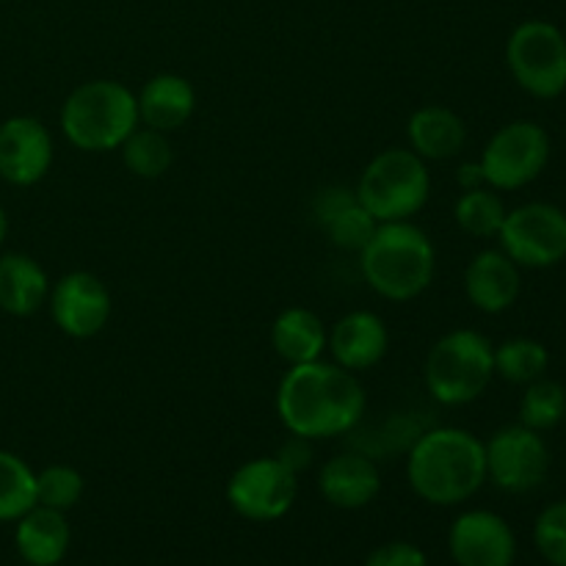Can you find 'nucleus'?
<instances>
[{"label":"nucleus","instance_id":"412c9836","mask_svg":"<svg viewBox=\"0 0 566 566\" xmlns=\"http://www.w3.org/2000/svg\"><path fill=\"white\" fill-rule=\"evenodd\" d=\"M72 531L64 512L48 506H33L17 520L14 545L28 566H59L70 551Z\"/></svg>","mask_w":566,"mask_h":566},{"label":"nucleus","instance_id":"f704fd0d","mask_svg":"<svg viewBox=\"0 0 566 566\" xmlns=\"http://www.w3.org/2000/svg\"><path fill=\"white\" fill-rule=\"evenodd\" d=\"M564 423H566V415H564Z\"/></svg>","mask_w":566,"mask_h":566},{"label":"nucleus","instance_id":"20e7f679","mask_svg":"<svg viewBox=\"0 0 566 566\" xmlns=\"http://www.w3.org/2000/svg\"><path fill=\"white\" fill-rule=\"evenodd\" d=\"M59 122L66 142L83 153L119 149L142 125L136 92L111 77H97L72 88L61 105Z\"/></svg>","mask_w":566,"mask_h":566},{"label":"nucleus","instance_id":"a211bd4d","mask_svg":"<svg viewBox=\"0 0 566 566\" xmlns=\"http://www.w3.org/2000/svg\"><path fill=\"white\" fill-rule=\"evenodd\" d=\"M313 216L337 249L363 252L365 243L374 238L379 221L359 205L357 193L348 186H326L315 193Z\"/></svg>","mask_w":566,"mask_h":566},{"label":"nucleus","instance_id":"9d476101","mask_svg":"<svg viewBox=\"0 0 566 566\" xmlns=\"http://www.w3.org/2000/svg\"><path fill=\"white\" fill-rule=\"evenodd\" d=\"M298 497V475L276 457L243 462L227 481V503L249 523H274L293 509Z\"/></svg>","mask_w":566,"mask_h":566},{"label":"nucleus","instance_id":"7c9ffc66","mask_svg":"<svg viewBox=\"0 0 566 566\" xmlns=\"http://www.w3.org/2000/svg\"><path fill=\"white\" fill-rule=\"evenodd\" d=\"M363 566H429V558L412 542H387L376 547Z\"/></svg>","mask_w":566,"mask_h":566},{"label":"nucleus","instance_id":"4468645a","mask_svg":"<svg viewBox=\"0 0 566 566\" xmlns=\"http://www.w3.org/2000/svg\"><path fill=\"white\" fill-rule=\"evenodd\" d=\"M53 136L36 116H9L0 125V177L9 186L31 188L53 166Z\"/></svg>","mask_w":566,"mask_h":566},{"label":"nucleus","instance_id":"cd10ccee","mask_svg":"<svg viewBox=\"0 0 566 566\" xmlns=\"http://www.w3.org/2000/svg\"><path fill=\"white\" fill-rule=\"evenodd\" d=\"M566 415V390L564 385L553 379H536L525 385L523 398H520V423L534 431H551L564 423Z\"/></svg>","mask_w":566,"mask_h":566},{"label":"nucleus","instance_id":"7ed1b4c3","mask_svg":"<svg viewBox=\"0 0 566 566\" xmlns=\"http://www.w3.org/2000/svg\"><path fill=\"white\" fill-rule=\"evenodd\" d=\"M359 269L376 296L412 302L434 282L437 249L415 221H385L359 252Z\"/></svg>","mask_w":566,"mask_h":566},{"label":"nucleus","instance_id":"5701e85b","mask_svg":"<svg viewBox=\"0 0 566 566\" xmlns=\"http://www.w3.org/2000/svg\"><path fill=\"white\" fill-rule=\"evenodd\" d=\"M326 343H329V329L318 313L307 307L282 310L271 324V348L282 363H287V368L324 359Z\"/></svg>","mask_w":566,"mask_h":566},{"label":"nucleus","instance_id":"423d86ee","mask_svg":"<svg viewBox=\"0 0 566 566\" xmlns=\"http://www.w3.org/2000/svg\"><path fill=\"white\" fill-rule=\"evenodd\" d=\"M354 193L379 224L412 221L431 197L429 164L409 147L381 149L368 160Z\"/></svg>","mask_w":566,"mask_h":566},{"label":"nucleus","instance_id":"473e14b6","mask_svg":"<svg viewBox=\"0 0 566 566\" xmlns=\"http://www.w3.org/2000/svg\"><path fill=\"white\" fill-rule=\"evenodd\" d=\"M457 182H459V188H462V191H473V188L486 186V182H484V171H481L479 160H468V164L459 166Z\"/></svg>","mask_w":566,"mask_h":566},{"label":"nucleus","instance_id":"ddd939ff","mask_svg":"<svg viewBox=\"0 0 566 566\" xmlns=\"http://www.w3.org/2000/svg\"><path fill=\"white\" fill-rule=\"evenodd\" d=\"M448 553L457 566H512L517 536L501 514L470 509L451 523Z\"/></svg>","mask_w":566,"mask_h":566},{"label":"nucleus","instance_id":"b1692460","mask_svg":"<svg viewBox=\"0 0 566 566\" xmlns=\"http://www.w3.org/2000/svg\"><path fill=\"white\" fill-rule=\"evenodd\" d=\"M122 160H125L127 171H133L142 180H158L175 164V149H171L169 133L153 130V127H142L127 136V142L119 147Z\"/></svg>","mask_w":566,"mask_h":566},{"label":"nucleus","instance_id":"4be33fe9","mask_svg":"<svg viewBox=\"0 0 566 566\" xmlns=\"http://www.w3.org/2000/svg\"><path fill=\"white\" fill-rule=\"evenodd\" d=\"M50 276L31 254H0V310L14 318H28L48 304Z\"/></svg>","mask_w":566,"mask_h":566},{"label":"nucleus","instance_id":"6e6552de","mask_svg":"<svg viewBox=\"0 0 566 566\" xmlns=\"http://www.w3.org/2000/svg\"><path fill=\"white\" fill-rule=\"evenodd\" d=\"M551 160V136L539 122L517 119L497 127L481 153L484 182L495 191H520L545 171Z\"/></svg>","mask_w":566,"mask_h":566},{"label":"nucleus","instance_id":"9b49d317","mask_svg":"<svg viewBox=\"0 0 566 566\" xmlns=\"http://www.w3.org/2000/svg\"><path fill=\"white\" fill-rule=\"evenodd\" d=\"M486 481L509 495H525L545 484L551 473V448L539 431L523 423L497 429L484 442Z\"/></svg>","mask_w":566,"mask_h":566},{"label":"nucleus","instance_id":"2f4dec72","mask_svg":"<svg viewBox=\"0 0 566 566\" xmlns=\"http://www.w3.org/2000/svg\"><path fill=\"white\" fill-rule=\"evenodd\" d=\"M274 457L280 459V462L291 470V473H296V475L304 473V470L313 468V457H315L313 440H304V437L291 434L285 442H282L280 451H276Z\"/></svg>","mask_w":566,"mask_h":566},{"label":"nucleus","instance_id":"f3484780","mask_svg":"<svg viewBox=\"0 0 566 566\" xmlns=\"http://www.w3.org/2000/svg\"><path fill=\"white\" fill-rule=\"evenodd\" d=\"M520 291H523L520 265L503 249H484L464 269V293L479 313H506L517 304Z\"/></svg>","mask_w":566,"mask_h":566},{"label":"nucleus","instance_id":"c85d7f7f","mask_svg":"<svg viewBox=\"0 0 566 566\" xmlns=\"http://www.w3.org/2000/svg\"><path fill=\"white\" fill-rule=\"evenodd\" d=\"M86 481L81 470L72 464H48L42 473H36V503L39 506L55 509V512H70L83 497Z\"/></svg>","mask_w":566,"mask_h":566},{"label":"nucleus","instance_id":"f8f14e48","mask_svg":"<svg viewBox=\"0 0 566 566\" xmlns=\"http://www.w3.org/2000/svg\"><path fill=\"white\" fill-rule=\"evenodd\" d=\"M48 307L59 332H64L72 340H88L108 326L114 302H111V291L97 274L70 271L50 285Z\"/></svg>","mask_w":566,"mask_h":566},{"label":"nucleus","instance_id":"1a4fd4ad","mask_svg":"<svg viewBox=\"0 0 566 566\" xmlns=\"http://www.w3.org/2000/svg\"><path fill=\"white\" fill-rule=\"evenodd\" d=\"M497 241L520 269H553L566 260V210L551 202L520 205L506 213Z\"/></svg>","mask_w":566,"mask_h":566},{"label":"nucleus","instance_id":"dca6fc26","mask_svg":"<svg viewBox=\"0 0 566 566\" xmlns=\"http://www.w3.org/2000/svg\"><path fill=\"white\" fill-rule=\"evenodd\" d=\"M318 492L329 506L357 512L370 506L381 492L379 464L359 451H343L318 470Z\"/></svg>","mask_w":566,"mask_h":566},{"label":"nucleus","instance_id":"393cba45","mask_svg":"<svg viewBox=\"0 0 566 566\" xmlns=\"http://www.w3.org/2000/svg\"><path fill=\"white\" fill-rule=\"evenodd\" d=\"M506 213L509 208L501 191L490 186L464 191L453 205V219H457L459 230L470 238H497Z\"/></svg>","mask_w":566,"mask_h":566},{"label":"nucleus","instance_id":"6ab92c4d","mask_svg":"<svg viewBox=\"0 0 566 566\" xmlns=\"http://www.w3.org/2000/svg\"><path fill=\"white\" fill-rule=\"evenodd\" d=\"M138 122L160 133H175L186 125L197 111V92L188 77L177 72L153 75L136 94Z\"/></svg>","mask_w":566,"mask_h":566},{"label":"nucleus","instance_id":"72a5a7b5","mask_svg":"<svg viewBox=\"0 0 566 566\" xmlns=\"http://www.w3.org/2000/svg\"><path fill=\"white\" fill-rule=\"evenodd\" d=\"M6 238H9V216H6V210L0 208V249H3Z\"/></svg>","mask_w":566,"mask_h":566},{"label":"nucleus","instance_id":"39448f33","mask_svg":"<svg viewBox=\"0 0 566 566\" xmlns=\"http://www.w3.org/2000/svg\"><path fill=\"white\" fill-rule=\"evenodd\" d=\"M495 379V346L475 329L446 332L426 354V392L440 407L479 401Z\"/></svg>","mask_w":566,"mask_h":566},{"label":"nucleus","instance_id":"bb28decb","mask_svg":"<svg viewBox=\"0 0 566 566\" xmlns=\"http://www.w3.org/2000/svg\"><path fill=\"white\" fill-rule=\"evenodd\" d=\"M551 368V352L534 337H512L495 346V376L509 385H531Z\"/></svg>","mask_w":566,"mask_h":566},{"label":"nucleus","instance_id":"c756f323","mask_svg":"<svg viewBox=\"0 0 566 566\" xmlns=\"http://www.w3.org/2000/svg\"><path fill=\"white\" fill-rule=\"evenodd\" d=\"M534 542L547 564L566 566V501L551 503L536 517Z\"/></svg>","mask_w":566,"mask_h":566},{"label":"nucleus","instance_id":"aec40b11","mask_svg":"<svg viewBox=\"0 0 566 566\" xmlns=\"http://www.w3.org/2000/svg\"><path fill=\"white\" fill-rule=\"evenodd\" d=\"M407 142L415 155L429 160H451L468 144V125L448 105H420L407 122Z\"/></svg>","mask_w":566,"mask_h":566},{"label":"nucleus","instance_id":"f257e3e1","mask_svg":"<svg viewBox=\"0 0 566 566\" xmlns=\"http://www.w3.org/2000/svg\"><path fill=\"white\" fill-rule=\"evenodd\" d=\"M368 412V396L357 374L337 363L315 359L291 365L276 387V418L287 434L304 440L348 437Z\"/></svg>","mask_w":566,"mask_h":566},{"label":"nucleus","instance_id":"f03ea898","mask_svg":"<svg viewBox=\"0 0 566 566\" xmlns=\"http://www.w3.org/2000/svg\"><path fill=\"white\" fill-rule=\"evenodd\" d=\"M407 481L431 506H459L486 484L484 442L459 426H431L409 446Z\"/></svg>","mask_w":566,"mask_h":566},{"label":"nucleus","instance_id":"a878e982","mask_svg":"<svg viewBox=\"0 0 566 566\" xmlns=\"http://www.w3.org/2000/svg\"><path fill=\"white\" fill-rule=\"evenodd\" d=\"M36 506V473L17 453L0 448V523H17Z\"/></svg>","mask_w":566,"mask_h":566},{"label":"nucleus","instance_id":"2eb2a0df","mask_svg":"<svg viewBox=\"0 0 566 566\" xmlns=\"http://www.w3.org/2000/svg\"><path fill=\"white\" fill-rule=\"evenodd\" d=\"M326 348L332 354V363L352 374H365L376 368L390 352V329L381 315L370 310H352L329 329Z\"/></svg>","mask_w":566,"mask_h":566},{"label":"nucleus","instance_id":"0eeeda50","mask_svg":"<svg viewBox=\"0 0 566 566\" xmlns=\"http://www.w3.org/2000/svg\"><path fill=\"white\" fill-rule=\"evenodd\" d=\"M506 64L523 92L556 99L566 92V36L547 20H525L506 42Z\"/></svg>","mask_w":566,"mask_h":566}]
</instances>
